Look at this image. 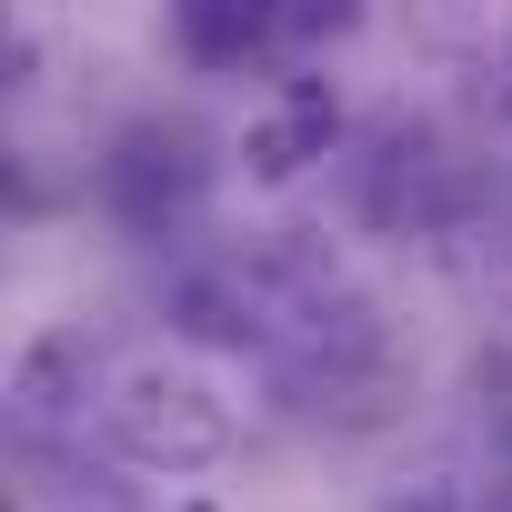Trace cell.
<instances>
[{"mask_svg":"<svg viewBox=\"0 0 512 512\" xmlns=\"http://www.w3.org/2000/svg\"><path fill=\"white\" fill-rule=\"evenodd\" d=\"M171 41L191 71H241L282 41V0H171Z\"/></svg>","mask_w":512,"mask_h":512,"instance_id":"6","label":"cell"},{"mask_svg":"<svg viewBox=\"0 0 512 512\" xmlns=\"http://www.w3.org/2000/svg\"><path fill=\"white\" fill-rule=\"evenodd\" d=\"M101 201H111L121 231L181 241V231L201 221V201H211V161H201V141H191L181 121H131V131L111 141V161H101Z\"/></svg>","mask_w":512,"mask_h":512,"instance_id":"3","label":"cell"},{"mask_svg":"<svg viewBox=\"0 0 512 512\" xmlns=\"http://www.w3.org/2000/svg\"><path fill=\"white\" fill-rule=\"evenodd\" d=\"M502 101H512V31H502Z\"/></svg>","mask_w":512,"mask_h":512,"instance_id":"8","label":"cell"},{"mask_svg":"<svg viewBox=\"0 0 512 512\" xmlns=\"http://www.w3.org/2000/svg\"><path fill=\"white\" fill-rule=\"evenodd\" d=\"M101 402H111V372H101V342L91 332H41L21 362H11V432H21V452H41V462H61L91 422H101Z\"/></svg>","mask_w":512,"mask_h":512,"instance_id":"4","label":"cell"},{"mask_svg":"<svg viewBox=\"0 0 512 512\" xmlns=\"http://www.w3.org/2000/svg\"><path fill=\"white\" fill-rule=\"evenodd\" d=\"M342 151H352L342 91L312 81V71H292L272 101H251V121H241V141H231L241 181H262V191H292L302 171H322V161H342Z\"/></svg>","mask_w":512,"mask_h":512,"instance_id":"5","label":"cell"},{"mask_svg":"<svg viewBox=\"0 0 512 512\" xmlns=\"http://www.w3.org/2000/svg\"><path fill=\"white\" fill-rule=\"evenodd\" d=\"M171 512H211V502H171Z\"/></svg>","mask_w":512,"mask_h":512,"instance_id":"9","label":"cell"},{"mask_svg":"<svg viewBox=\"0 0 512 512\" xmlns=\"http://www.w3.org/2000/svg\"><path fill=\"white\" fill-rule=\"evenodd\" d=\"M472 191H482V181H472V171L442 151V131H422V121H382V131H362V141L342 151V211H352L362 231H382V241H442Z\"/></svg>","mask_w":512,"mask_h":512,"instance_id":"2","label":"cell"},{"mask_svg":"<svg viewBox=\"0 0 512 512\" xmlns=\"http://www.w3.org/2000/svg\"><path fill=\"white\" fill-rule=\"evenodd\" d=\"M101 442L121 452V462H141V472H211V462H231V442H241V412H231V392L191 362V352H151V362H131V372H111V402H101Z\"/></svg>","mask_w":512,"mask_h":512,"instance_id":"1","label":"cell"},{"mask_svg":"<svg viewBox=\"0 0 512 512\" xmlns=\"http://www.w3.org/2000/svg\"><path fill=\"white\" fill-rule=\"evenodd\" d=\"M362 0H282V41H322V31H352Z\"/></svg>","mask_w":512,"mask_h":512,"instance_id":"7","label":"cell"}]
</instances>
